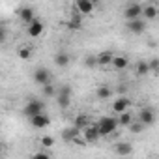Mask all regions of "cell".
<instances>
[{"mask_svg":"<svg viewBox=\"0 0 159 159\" xmlns=\"http://www.w3.org/2000/svg\"><path fill=\"white\" fill-rule=\"evenodd\" d=\"M94 125H96L99 137H107V135H111V133H114L118 129V122H116L114 116H101L99 122L94 124Z\"/></svg>","mask_w":159,"mask_h":159,"instance_id":"1","label":"cell"},{"mask_svg":"<svg viewBox=\"0 0 159 159\" xmlns=\"http://www.w3.org/2000/svg\"><path fill=\"white\" fill-rule=\"evenodd\" d=\"M43 109H45V103H43L41 99H30V101L25 105L23 114H25L26 118H34V116L41 114V112H43Z\"/></svg>","mask_w":159,"mask_h":159,"instance_id":"2","label":"cell"},{"mask_svg":"<svg viewBox=\"0 0 159 159\" xmlns=\"http://www.w3.org/2000/svg\"><path fill=\"white\" fill-rule=\"evenodd\" d=\"M81 137H83L84 144H94V142L99 140V133H98V129H96L94 124H88V125L81 131Z\"/></svg>","mask_w":159,"mask_h":159,"instance_id":"3","label":"cell"},{"mask_svg":"<svg viewBox=\"0 0 159 159\" xmlns=\"http://www.w3.org/2000/svg\"><path fill=\"white\" fill-rule=\"evenodd\" d=\"M94 8H96V4L92 2V0H77L75 2V11L81 17L83 15H90L94 11Z\"/></svg>","mask_w":159,"mask_h":159,"instance_id":"4","label":"cell"},{"mask_svg":"<svg viewBox=\"0 0 159 159\" xmlns=\"http://www.w3.org/2000/svg\"><path fill=\"white\" fill-rule=\"evenodd\" d=\"M34 83L39 84V86H45L51 83V71L47 67H38L34 71Z\"/></svg>","mask_w":159,"mask_h":159,"instance_id":"5","label":"cell"},{"mask_svg":"<svg viewBox=\"0 0 159 159\" xmlns=\"http://www.w3.org/2000/svg\"><path fill=\"white\" fill-rule=\"evenodd\" d=\"M140 15H142V6L140 4H127L125 10H124V17L127 21H137V19H140Z\"/></svg>","mask_w":159,"mask_h":159,"instance_id":"6","label":"cell"},{"mask_svg":"<svg viewBox=\"0 0 159 159\" xmlns=\"http://www.w3.org/2000/svg\"><path fill=\"white\" fill-rule=\"evenodd\" d=\"M43 28H45V25H43V21L41 19H34L28 26H26V34L30 36V38H39L41 34H43Z\"/></svg>","mask_w":159,"mask_h":159,"instance_id":"7","label":"cell"},{"mask_svg":"<svg viewBox=\"0 0 159 159\" xmlns=\"http://www.w3.org/2000/svg\"><path fill=\"white\" fill-rule=\"evenodd\" d=\"M139 122L146 127V125H152L153 122H155V112H153V109H150V107H144V109H140V112H139Z\"/></svg>","mask_w":159,"mask_h":159,"instance_id":"8","label":"cell"},{"mask_svg":"<svg viewBox=\"0 0 159 159\" xmlns=\"http://www.w3.org/2000/svg\"><path fill=\"white\" fill-rule=\"evenodd\" d=\"M112 150H114L116 155H120V157H127V155H131V152H133V144L127 142V140H122V142H116V144L112 146Z\"/></svg>","mask_w":159,"mask_h":159,"instance_id":"9","label":"cell"},{"mask_svg":"<svg viewBox=\"0 0 159 159\" xmlns=\"http://www.w3.org/2000/svg\"><path fill=\"white\" fill-rule=\"evenodd\" d=\"M129 105H131V99L125 98V96H122V98L114 99V103H112V112L122 114V112H125V111L129 109Z\"/></svg>","mask_w":159,"mask_h":159,"instance_id":"10","label":"cell"},{"mask_svg":"<svg viewBox=\"0 0 159 159\" xmlns=\"http://www.w3.org/2000/svg\"><path fill=\"white\" fill-rule=\"evenodd\" d=\"M19 19H21V23L23 25H30L34 19H36V11H34V8H30V6H26V8H21L19 10Z\"/></svg>","mask_w":159,"mask_h":159,"instance_id":"11","label":"cell"},{"mask_svg":"<svg viewBox=\"0 0 159 159\" xmlns=\"http://www.w3.org/2000/svg\"><path fill=\"white\" fill-rule=\"evenodd\" d=\"M125 28L131 32V34H142L146 30V21L144 19H137V21H127Z\"/></svg>","mask_w":159,"mask_h":159,"instance_id":"12","label":"cell"},{"mask_svg":"<svg viewBox=\"0 0 159 159\" xmlns=\"http://www.w3.org/2000/svg\"><path fill=\"white\" fill-rule=\"evenodd\" d=\"M30 124H32V127H36V129H43V127H47V125L51 124V118H49L45 112H41V114L30 118Z\"/></svg>","mask_w":159,"mask_h":159,"instance_id":"13","label":"cell"},{"mask_svg":"<svg viewBox=\"0 0 159 159\" xmlns=\"http://www.w3.org/2000/svg\"><path fill=\"white\" fill-rule=\"evenodd\" d=\"M66 26H67V30H81V26H83V17L79 15L77 11H73V15H69V19H67Z\"/></svg>","mask_w":159,"mask_h":159,"instance_id":"14","label":"cell"},{"mask_svg":"<svg viewBox=\"0 0 159 159\" xmlns=\"http://www.w3.org/2000/svg\"><path fill=\"white\" fill-rule=\"evenodd\" d=\"M142 15H144V21H153L159 15V10L155 4H146L142 6Z\"/></svg>","mask_w":159,"mask_h":159,"instance_id":"15","label":"cell"},{"mask_svg":"<svg viewBox=\"0 0 159 159\" xmlns=\"http://www.w3.org/2000/svg\"><path fill=\"white\" fill-rule=\"evenodd\" d=\"M69 62H71V56L67 54V52H56L54 54V64L58 66V67H67L69 66Z\"/></svg>","mask_w":159,"mask_h":159,"instance_id":"16","label":"cell"},{"mask_svg":"<svg viewBox=\"0 0 159 159\" xmlns=\"http://www.w3.org/2000/svg\"><path fill=\"white\" fill-rule=\"evenodd\" d=\"M79 137H81V131H79L77 127H67V129L62 131V139H64L66 142H67V140H69V142H71V140H77Z\"/></svg>","mask_w":159,"mask_h":159,"instance_id":"17","label":"cell"},{"mask_svg":"<svg viewBox=\"0 0 159 159\" xmlns=\"http://www.w3.org/2000/svg\"><path fill=\"white\" fill-rule=\"evenodd\" d=\"M111 66H112L114 69L122 71V69H125V67L129 66V60H127L125 56H112V62H111Z\"/></svg>","mask_w":159,"mask_h":159,"instance_id":"18","label":"cell"},{"mask_svg":"<svg viewBox=\"0 0 159 159\" xmlns=\"http://www.w3.org/2000/svg\"><path fill=\"white\" fill-rule=\"evenodd\" d=\"M88 124H90V118L86 114H77L75 116V122H73V127H77L79 131H83Z\"/></svg>","mask_w":159,"mask_h":159,"instance_id":"19","label":"cell"},{"mask_svg":"<svg viewBox=\"0 0 159 159\" xmlns=\"http://www.w3.org/2000/svg\"><path fill=\"white\" fill-rule=\"evenodd\" d=\"M112 56H114V54L109 52V51H107V52H101V54L96 56V64H98V66H109V64L112 62Z\"/></svg>","mask_w":159,"mask_h":159,"instance_id":"20","label":"cell"},{"mask_svg":"<svg viewBox=\"0 0 159 159\" xmlns=\"http://www.w3.org/2000/svg\"><path fill=\"white\" fill-rule=\"evenodd\" d=\"M116 122H118V125H122V127H127V125L133 122V116H131V112H129V111H125V112H122V114L116 118Z\"/></svg>","mask_w":159,"mask_h":159,"instance_id":"21","label":"cell"},{"mask_svg":"<svg viewBox=\"0 0 159 159\" xmlns=\"http://www.w3.org/2000/svg\"><path fill=\"white\" fill-rule=\"evenodd\" d=\"M135 73H137L139 77L148 75V73H150V69H148V62H146V60H139V62H137V67H135Z\"/></svg>","mask_w":159,"mask_h":159,"instance_id":"22","label":"cell"},{"mask_svg":"<svg viewBox=\"0 0 159 159\" xmlns=\"http://www.w3.org/2000/svg\"><path fill=\"white\" fill-rule=\"evenodd\" d=\"M96 96H98V99H109V98L112 96V88H109V86H99L98 92H96Z\"/></svg>","mask_w":159,"mask_h":159,"instance_id":"23","label":"cell"},{"mask_svg":"<svg viewBox=\"0 0 159 159\" xmlns=\"http://www.w3.org/2000/svg\"><path fill=\"white\" fill-rule=\"evenodd\" d=\"M54 98H56V105H58L60 109H67V107H69V103H71V98H69V96H62V94H56Z\"/></svg>","mask_w":159,"mask_h":159,"instance_id":"24","label":"cell"},{"mask_svg":"<svg viewBox=\"0 0 159 159\" xmlns=\"http://www.w3.org/2000/svg\"><path fill=\"white\" fill-rule=\"evenodd\" d=\"M127 129H129L131 133L139 135V133H142V131H144V125H142V124H140L139 120H133V122H131V124L127 125Z\"/></svg>","mask_w":159,"mask_h":159,"instance_id":"25","label":"cell"},{"mask_svg":"<svg viewBox=\"0 0 159 159\" xmlns=\"http://www.w3.org/2000/svg\"><path fill=\"white\" fill-rule=\"evenodd\" d=\"M41 92H43V96L45 98H54L56 96V88H54V84H45V86H41Z\"/></svg>","mask_w":159,"mask_h":159,"instance_id":"26","label":"cell"},{"mask_svg":"<svg viewBox=\"0 0 159 159\" xmlns=\"http://www.w3.org/2000/svg\"><path fill=\"white\" fill-rule=\"evenodd\" d=\"M39 144H41L43 148H52V146H54V137H51V135H43L41 140H39Z\"/></svg>","mask_w":159,"mask_h":159,"instance_id":"27","label":"cell"},{"mask_svg":"<svg viewBox=\"0 0 159 159\" xmlns=\"http://www.w3.org/2000/svg\"><path fill=\"white\" fill-rule=\"evenodd\" d=\"M30 56H32V49H30V47H21V49H19V58L30 60Z\"/></svg>","mask_w":159,"mask_h":159,"instance_id":"28","label":"cell"},{"mask_svg":"<svg viewBox=\"0 0 159 159\" xmlns=\"http://www.w3.org/2000/svg\"><path fill=\"white\" fill-rule=\"evenodd\" d=\"M148 69L153 71V73H157V71H159V58H152V60H148Z\"/></svg>","mask_w":159,"mask_h":159,"instance_id":"29","label":"cell"},{"mask_svg":"<svg viewBox=\"0 0 159 159\" xmlns=\"http://www.w3.org/2000/svg\"><path fill=\"white\" fill-rule=\"evenodd\" d=\"M6 38H8V30H6V26H4V25H0V43H4V41H6Z\"/></svg>","mask_w":159,"mask_h":159,"instance_id":"30","label":"cell"},{"mask_svg":"<svg viewBox=\"0 0 159 159\" xmlns=\"http://www.w3.org/2000/svg\"><path fill=\"white\" fill-rule=\"evenodd\" d=\"M84 66L86 67H96L98 64H96V56H88L86 60H84Z\"/></svg>","mask_w":159,"mask_h":159,"instance_id":"31","label":"cell"},{"mask_svg":"<svg viewBox=\"0 0 159 159\" xmlns=\"http://www.w3.org/2000/svg\"><path fill=\"white\" fill-rule=\"evenodd\" d=\"M56 94H62V96H69L71 98V86H62L60 90H56Z\"/></svg>","mask_w":159,"mask_h":159,"instance_id":"32","label":"cell"},{"mask_svg":"<svg viewBox=\"0 0 159 159\" xmlns=\"http://www.w3.org/2000/svg\"><path fill=\"white\" fill-rule=\"evenodd\" d=\"M32 159H51V155L49 153H45V152H38V153H34V157Z\"/></svg>","mask_w":159,"mask_h":159,"instance_id":"33","label":"cell"},{"mask_svg":"<svg viewBox=\"0 0 159 159\" xmlns=\"http://www.w3.org/2000/svg\"><path fill=\"white\" fill-rule=\"evenodd\" d=\"M125 90H127V86H125V84H122V86H118V88H116V92H120V94H124Z\"/></svg>","mask_w":159,"mask_h":159,"instance_id":"34","label":"cell"},{"mask_svg":"<svg viewBox=\"0 0 159 159\" xmlns=\"http://www.w3.org/2000/svg\"><path fill=\"white\" fill-rule=\"evenodd\" d=\"M2 150H4V146H2V144H0V153H2Z\"/></svg>","mask_w":159,"mask_h":159,"instance_id":"35","label":"cell"}]
</instances>
